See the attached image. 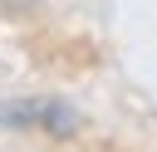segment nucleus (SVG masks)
Segmentation results:
<instances>
[{"label": "nucleus", "instance_id": "nucleus-1", "mask_svg": "<svg viewBox=\"0 0 157 152\" xmlns=\"http://www.w3.org/2000/svg\"><path fill=\"white\" fill-rule=\"evenodd\" d=\"M0 123L5 127H44L54 137H74L83 118L59 98H25V103H0Z\"/></svg>", "mask_w": 157, "mask_h": 152}]
</instances>
